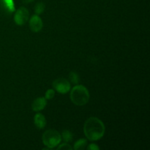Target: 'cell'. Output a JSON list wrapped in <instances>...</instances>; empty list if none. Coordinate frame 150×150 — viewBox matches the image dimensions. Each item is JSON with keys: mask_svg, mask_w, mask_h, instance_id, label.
Here are the masks:
<instances>
[{"mask_svg": "<svg viewBox=\"0 0 150 150\" xmlns=\"http://www.w3.org/2000/svg\"><path fill=\"white\" fill-rule=\"evenodd\" d=\"M105 127L104 123L99 118L89 117L83 125V133L86 139L89 141H98L105 134Z\"/></svg>", "mask_w": 150, "mask_h": 150, "instance_id": "6da1fadb", "label": "cell"}, {"mask_svg": "<svg viewBox=\"0 0 150 150\" xmlns=\"http://www.w3.org/2000/svg\"><path fill=\"white\" fill-rule=\"evenodd\" d=\"M70 100L73 104L79 106L84 105L89 100V92L83 85H76L70 92Z\"/></svg>", "mask_w": 150, "mask_h": 150, "instance_id": "7a4b0ae2", "label": "cell"}, {"mask_svg": "<svg viewBox=\"0 0 150 150\" xmlns=\"http://www.w3.org/2000/svg\"><path fill=\"white\" fill-rule=\"evenodd\" d=\"M43 144L51 149L56 148L62 142V136L57 130L54 129L47 130L42 136Z\"/></svg>", "mask_w": 150, "mask_h": 150, "instance_id": "3957f363", "label": "cell"}, {"mask_svg": "<svg viewBox=\"0 0 150 150\" xmlns=\"http://www.w3.org/2000/svg\"><path fill=\"white\" fill-rule=\"evenodd\" d=\"M52 86L54 90L60 94L67 93L68 92H70V88H71L70 82L64 78L55 79L53 81Z\"/></svg>", "mask_w": 150, "mask_h": 150, "instance_id": "277c9868", "label": "cell"}, {"mask_svg": "<svg viewBox=\"0 0 150 150\" xmlns=\"http://www.w3.org/2000/svg\"><path fill=\"white\" fill-rule=\"evenodd\" d=\"M29 13L24 7H21L16 11L14 15V21L18 26L25 24L29 21Z\"/></svg>", "mask_w": 150, "mask_h": 150, "instance_id": "5b68a950", "label": "cell"}, {"mask_svg": "<svg viewBox=\"0 0 150 150\" xmlns=\"http://www.w3.org/2000/svg\"><path fill=\"white\" fill-rule=\"evenodd\" d=\"M43 23L38 15H34L29 19V27L33 32H38L42 29Z\"/></svg>", "mask_w": 150, "mask_h": 150, "instance_id": "8992f818", "label": "cell"}, {"mask_svg": "<svg viewBox=\"0 0 150 150\" xmlns=\"http://www.w3.org/2000/svg\"><path fill=\"white\" fill-rule=\"evenodd\" d=\"M47 105V100L43 97H40L36 98L35 100L32 102V111L35 112H38L40 111H42L45 108Z\"/></svg>", "mask_w": 150, "mask_h": 150, "instance_id": "52a82bcc", "label": "cell"}, {"mask_svg": "<svg viewBox=\"0 0 150 150\" xmlns=\"http://www.w3.org/2000/svg\"><path fill=\"white\" fill-rule=\"evenodd\" d=\"M34 123L38 129L41 130L46 126V119L41 113H38L34 117Z\"/></svg>", "mask_w": 150, "mask_h": 150, "instance_id": "ba28073f", "label": "cell"}, {"mask_svg": "<svg viewBox=\"0 0 150 150\" xmlns=\"http://www.w3.org/2000/svg\"><path fill=\"white\" fill-rule=\"evenodd\" d=\"M86 144H87V141L85 139H81L78 140L77 142H76V143L74 144V146H73V149L76 150H82L86 149Z\"/></svg>", "mask_w": 150, "mask_h": 150, "instance_id": "9c48e42d", "label": "cell"}, {"mask_svg": "<svg viewBox=\"0 0 150 150\" xmlns=\"http://www.w3.org/2000/svg\"><path fill=\"white\" fill-rule=\"evenodd\" d=\"M61 136H62V139H63L64 142H67V143H68V142H71V141L73 140V133L68 130H63Z\"/></svg>", "mask_w": 150, "mask_h": 150, "instance_id": "30bf717a", "label": "cell"}, {"mask_svg": "<svg viewBox=\"0 0 150 150\" xmlns=\"http://www.w3.org/2000/svg\"><path fill=\"white\" fill-rule=\"evenodd\" d=\"M69 80H70V83H72L73 84H75V85L79 84V81H80L79 74L74 71L70 72V74H69Z\"/></svg>", "mask_w": 150, "mask_h": 150, "instance_id": "8fae6325", "label": "cell"}, {"mask_svg": "<svg viewBox=\"0 0 150 150\" xmlns=\"http://www.w3.org/2000/svg\"><path fill=\"white\" fill-rule=\"evenodd\" d=\"M45 5L43 2H38L35 6V13L36 15H40L44 12Z\"/></svg>", "mask_w": 150, "mask_h": 150, "instance_id": "7c38bea8", "label": "cell"}, {"mask_svg": "<svg viewBox=\"0 0 150 150\" xmlns=\"http://www.w3.org/2000/svg\"><path fill=\"white\" fill-rule=\"evenodd\" d=\"M6 7L10 12L15 11V4L13 0H3Z\"/></svg>", "mask_w": 150, "mask_h": 150, "instance_id": "4fadbf2b", "label": "cell"}, {"mask_svg": "<svg viewBox=\"0 0 150 150\" xmlns=\"http://www.w3.org/2000/svg\"><path fill=\"white\" fill-rule=\"evenodd\" d=\"M54 95H55V90L53 89H49L45 92V98L46 100H51L54 98Z\"/></svg>", "mask_w": 150, "mask_h": 150, "instance_id": "5bb4252c", "label": "cell"}, {"mask_svg": "<svg viewBox=\"0 0 150 150\" xmlns=\"http://www.w3.org/2000/svg\"><path fill=\"white\" fill-rule=\"evenodd\" d=\"M57 149H64V150H71L73 149V147L69 144L68 143L65 142V143H63L62 144H59L58 146H57Z\"/></svg>", "mask_w": 150, "mask_h": 150, "instance_id": "9a60e30c", "label": "cell"}, {"mask_svg": "<svg viewBox=\"0 0 150 150\" xmlns=\"http://www.w3.org/2000/svg\"><path fill=\"white\" fill-rule=\"evenodd\" d=\"M86 148L89 150H99L100 149L99 146H98L96 144H94V143L89 144V146Z\"/></svg>", "mask_w": 150, "mask_h": 150, "instance_id": "2e32d148", "label": "cell"}, {"mask_svg": "<svg viewBox=\"0 0 150 150\" xmlns=\"http://www.w3.org/2000/svg\"><path fill=\"white\" fill-rule=\"evenodd\" d=\"M33 1H35V0H23V4H29V3H31Z\"/></svg>", "mask_w": 150, "mask_h": 150, "instance_id": "e0dca14e", "label": "cell"}]
</instances>
